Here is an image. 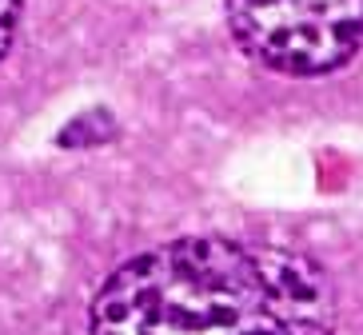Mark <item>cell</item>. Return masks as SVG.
Listing matches in <instances>:
<instances>
[{
	"instance_id": "1",
	"label": "cell",
	"mask_w": 363,
	"mask_h": 335,
	"mask_svg": "<svg viewBox=\"0 0 363 335\" xmlns=\"http://www.w3.org/2000/svg\"><path fill=\"white\" fill-rule=\"evenodd\" d=\"M335 288L315 260L272 244L184 236L104 280L88 335H331Z\"/></svg>"
},
{
	"instance_id": "2",
	"label": "cell",
	"mask_w": 363,
	"mask_h": 335,
	"mask_svg": "<svg viewBox=\"0 0 363 335\" xmlns=\"http://www.w3.org/2000/svg\"><path fill=\"white\" fill-rule=\"evenodd\" d=\"M224 16L247 60L296 80L340 72L363 48V0H224Z\"/></svg>"
},
{
	"instance_id": "3",
	"label": "cell",
	"mask_w": 363,
	"mask_h": 335,
	"mask_svg": "<svg viewBox=\"0 0 363 335\" xmlns=\"http://www.w3.org/2000/svg\"><path fill=\"white\" fill-rule=\"evenodd\" d=\"M16 24H21V0H0V56L12 48Z\"/></svg>"
}]
</instances>
